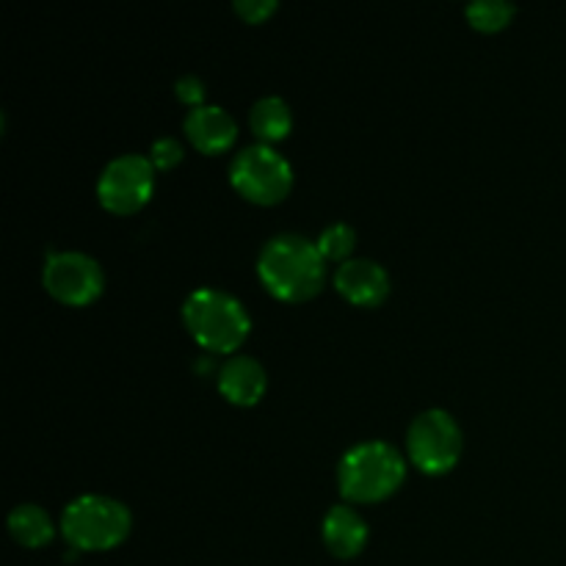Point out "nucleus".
<instances>
[{
  "instance_id": "15",
  "label": "nucleus",
  "mask_w": 566,
  "mask_h": 566,
  "mask_svg": "<svg viewBox=\"0 0 566 566\" xmlns=\"http://www.w3.org/2000/svg\"><path fill=\"white\" fill-rule=\"evenodd\" d=\"M514 6L509 3V0H475V3H470L468 9H464V14H468L470 25L479 28V31H501V28H506L509 22H512L514 17Z\"/></svg>"
},
{
  "instance_id": "11",
  "label": "nucleus",
  "mask_w": 566,
  "mask_h": 566,
  "mask_svg": "<svg viewBox=\"0 0 566 566\" xmlns=\"http://www.w3.org/2000/svg\"><path fill=\"white\" fill-rule=\"evenodd\" d=\"M265 387H269V374L263 365L247 354H232L224 365L219 368V390L227 401L238 403V407H252L263 398Z\"/></svg>"
},
{
  "instance_id": "10",
  "label": "nucleus",
  "mask_w": 566,
  "mask_h": 566,
  "mask_svg": "<svg viewBox=\"0 0 566 566\" xmlns=\"http://www.w3.org/2000/svg\"><path fill=\"white\" fill-rule=\"evenodd\" d=\"M188 142L205 155H219L230 149L238 138V122L221 105H197L186 114L182 122Z\"/></svg>"
},
{
  "instance_id": "17",
  "label": "nucleus",
  "mask_w": 566,
  "mask_h": 566,
  "mask_svg": "<svg viewBox=\"0 0 566 566\" xmlns=\"http://www.w3.org/2000/svg\"><path fill=\"white\" fill-rule=\"evenodd\" d=\"M149 160L155 164V169H171L182 160V144L175 136L155 138L153 147H149Z\"/></svg>"
},
{
  "instance_id": "14",
  "label": "nucleus",
  "mask_w": 566,
  "mask_h": 566,
  "mask_svg": "<svg viewBox=\"0 0 566 566\" xmlns=\"http://www.w3.org/2000/svg\"><path fill=\"white\" fill-rule=\"evenodd\" d=\"M9 531L20 545L42 547L53 539V520L36 503H20L11 509Z\"/></svg>"
},
{
  "instance_id": "12",
  "label": "nucleus",
  "mask_w": 566,
  "mask_h": 566,
  "mask_svg": "<svg viewBox=\"0 0 566 566\" xmlns=\"http://www.w3.org/2000/svg\"><path fill=\"white\" fill-rule=\"evenodd\" d=\"M324 545L332 556L354 558L368 545V523L352 506H332L324 517Z\"/></svg>"
},
{
  "instance_id": "9",
  "label": "nucleus",
  "mask_w": 566,
  "mask_h": 566,
  "mask_svg": "<svg viewBox=\"0 0 566 566\" xmlns=\"http://www.w3.org/2000/svg\"><path fill=\"white\" fill-rule=\"evenodd\" d=\"M335 287L343 298L357 307H376L390 293V274L376 260L352 258L337 265Z\"/></svg>"
},
{
  "instance_id": "6",
  "label": "nucleus",
  "mask_w": 566,
  "mask_h": 566,
  "mask_svg": "<svg viewBox=\"0 0 566 566\" xmlns=\"http://www.w3.org/2000/svg\"><path fill=\"white\" fill-rule=\"evenodd\" d=\"M464 448V434L457 418L446 409H426L409 423L407 451L418 470L429 475H442L459 462Z\"/></svg>"
},
{
  "instance_id": "16",
  "label": "nucleus",
  "mask_w": 566,
  "mask_h": 566,
  "mask_svg": "<svg viewBox=\"0 0 566 566\" xmlns=\"http://www.w3.org/2000/svg\"><path fill=\"white\" fill-rule=\"evenodd\" d=\"M318 249L321 254H324L326 260H352L348 254L354 252V247H357V232H354L352 224H346V221H335V224L324 227L318 235Z\"/></svg>"
},
{
  "instance_id": "4",
  "label": "nucleus",
  "mask_w": 566,
  "mask_h": 566,
  "mask_svg": "<svg viewBox=\"0 0 566 566\" xmlns=\"http://www.w3.org/2000/svg\"><path fill=\"white\" fill-rule=\"evenodd\" d=\"M130 528V509L108 495H81L61 514V534L75 551L83 553H99L122 545Z\"/></svg>"
},
{
  "instance_id": "13",
  "label": "nucleus",
  "mask_w": 566,
  "mask_h": 566,
  "mask_svg": "<svg viewBox=\"0 0 566 566\" xmlns=\"http://www.w3.org/2000/svg\"><path fill=\"white\" fill-rule=\"evenodd\" d=\"M249 127H252L254 136L260 138V144L282 142L293 127L291 105L282 97H276V94L260 97L258 103L252 105V111H249Z\"/></svg>"
},
{
  "instance_id": "8",
  "label": "nucleus",
  "mask_w": 566,
  "mask_h": 566,
  "mask_svg": "<svg viewBox=\"0 0 566 566\" xmlns=\"http://www.w3.org/2000/svg\"><path fill=\"white\" fill-rule=\"evenodd\" d=\"M42 282L48 293L59 302L81 307L94 302L105 287V274L97 260L86 252H50L44 260Z\"/></svg>"
},
{
  "instance_id": "1",
  "label": "nucleus",
  "mask_w": 566,
  "mask_h": 566,
  "mask_svg": "<svg viewBox=\"0 0 566 566\" xmlns=\"http://www.w3.org/2000/svg\"><path fill=\"white\" fill-rule=\"evenodd\" d=\"M260 282L282 302H304L326 282V258L318 243L298 232L274 235L258 258Z\"/></svg>"
},
{
  "instance_id": "18",
  "label": "nucleus",
  "mask_w": 566,
  "mask_h": 566,
  "mask_svg": "<svg viewBox=\"0 0 566 566\" xmlns=\"http://www.w3.org/2000/svg\"><path fill=\"white\" fill-rule=\"evenodd\" d=\"M276 6H280L276 0H235L238 14H241L247 22H254V25L269 20V17L276 11Z\"/></svg>"
},
{
  "instance_id": "19",
  "label": "nucleus",
  "mask_w": 566,
  "mask_h": 566,
  "mask_svg": "<svg viewBox=\"0 0 566 566\" xmlns=\"http://www.w3.org/2000/svg\"><path fill=\"white\" fill-rule=\"evenodd\" d=\"M175 94L182 99V103H188L191 108H197V105H205V81L197 75H182L175 81Z\"/></svg>"
},
{
  "instance_id": "7",
  "label": "nucleus",
  "mask_w": 566,
  "mask_h": 566,
  "mask_svg": "<svg viewBox=\"0 0 566 566\" xmlns=\"http://www.w3.org/2000/svg\"><path fill=\"white\" fill-rule=\"evenodd\" d=\"M155 188V164L147 155L125 153L99 171L97 197L111 213H136L149 202Z\"/></svg>"
},
{
  "instance_id": "2",
  "label": "nucleus",
  "mask_w": 566,
  "mask_h": 566,
  "mask_svg": "<svg viewBox=\"0 0 566 566\" xmlns=\"http://www.w3.org/2000/svg\"><path fill=\"white\" fill-rule=\"evenodd\" d=\"M407 475L401 451L385 440L354 446L337 464L340 495L352 503H376L390 497Z\"/></svg>"
},
{
  "instance_id": "5",
  "label": "nucleus",
  "mask_w": 566,
  "mask_h": 566,
  "mask_svg": "<svg viewBox=\"0 0 566 566\" xmlns=\"http://www.w3.org/2000/svg\"><path fill=\"white\" fill-rule=\"evenodd\" d=\"M230 180L243 199L254 205H276L293 186V166L271 144H249L230 164Z\"/></svg>"
},
{
  "instance_id": "3",
  "label": "nucleus",
  "mask_w": 566,
  "mask_h": 566,
  "mask_svg": "<svg viewBox=\"0 0 566 566\" xmlns=\"http://www.w3.org/2000/svg\"><path fill=\"white\" fill-rule=\"evenodd\" d=\"M182 321L202 348L216 354H230L247 340L252 329L243 302L219 287H199L182 302Z\"/></svg>"
}]
</instances>
